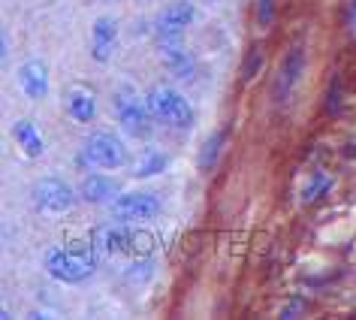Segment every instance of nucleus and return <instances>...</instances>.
<instances>
[{
	"instance_id": "nucleus-1",
	"label": "nucleus",
	"mask_w": 356,
	"mask_h": 320,
	"mask_svg": "<svg viewBox=\"0 0 356 320\" xmlns=\"http://www.w3.org/2000/svg\"><path fill=\"white\" fill-rule=\"evenodd\" d=\"M42 263H46L51 278H58L64 284H79L97 269L100 257H97L94 245H85V248H58L55 245L46 251Z\"/></svg>"
},
{
	"instance_id": "nucleus-2",
	"label": "nucleus",
	"mask_w": 356,
	"mask_h": 320,
	"mask_svg": "<svg viewBox=\"0 0 356 320\" xmlns=\"http://www.w3.org/2000/svg\"><path fill=\"white\" fill-rule=\"evenodd\" d=\"M115 118H118V124L124 130L130 133V136H148L151 133V109H148V100H142V97L133 91L130 85H121L118 91H115Z\"/></svg>"
},
{
	"instance_id": "nucleus-3",
	"label": "nucleus",
	"mask_w": 356,
	"mask_h": 320,
	"mask_svg": "<svg viewBox=\"0 0 356 320\" xmlns=\"http://www.w3.org/2000/svg\"><path fill=\"white\" fill-rule=\"evenodd\" d=\"M145 100H148L151 115H154L157 121L169 124V127L188 130L191 124H193V109H191V103L184 100V97L178 94V91H172V88H166V85L151 88Z\"/></svg>"
},
{
	"instance_id": "nucleus-4",
	"label": "nucleus",
	"mask_w": 356,
	"mask_h": 320,
	"mask_svg": "<svg viewBox=\"0 0 356 320\" xmlns=\"http://www.w3.org/2000/svg\"><path fill=\"white\" fill-rule=\"evenodd\" d=\"M82 163L91 166V170H121L127 163V148L124 142L115 136V133H94L91 139L85 142V151H82Z\"/></svg>"
},
{
	"instance_id": "nucleus-5",
	"label": "nucleus",
	"mask_w": 356,
	"mask_h": 320,
	"mask_svg": "<svg viewBox=\"0 0 356 320\" xmlns=\"http://www.w3.org/2000/svg\"><path fill=\"white\" fill-rule=\"evenodd\" d=\"M31 197H33L37 211H42V215H67V211L76 206L73 188L60 179H40L33 184Z\"/></svg>"
},
{
	"instance_id": "nucleus-6",
	"label": "nucleus",
	"mask_w": 356,
	"mask_h": 320,
	"mask_svg": "<svg viewBox=\"0 0 356 320\" xmlns=\"http://www.w3.org/2000/svg\"><path fill=\"white\" fill-rule=\"evenodd\" d=\"M112 215L115 221H124V224H145V221L160 215V200L154 193H121V197L112 200Z\"/></svg>"
},
{
	"instance_id": "nucleus-7",
	"label": "nucleus",
	"mask_w": 356,
	"mask_h": 320,
	"mask_svg": "<svg viewBox=\"0 0 356 320\" xmlns=\"http://www.w3.org/2000/svg\"><path fill=\"white\" fill-rule=\"evenodd\" d=\"M193 19H197V6L191 0H178V3H169L163 13L157 15L154 33L157 37H181L184 28H191Z\"/></svg>"
},
{
	"instance_id": "nucleus-8",
	"label": "nucleus",
	"mask_w": 356,
	"mask_h": 320,
	"mask_svg": "<svg viewBox=\"0 0 356 320\" xmlns=\"http://www.w3.org/2000/svg\"><path fill=\"white\" fill-rule=\"evenodd\" d=\"M302 67H305V49L293 46L287 51V58H284L278 76H275V100H278V103H287L290 100L293 88H296L299 79H302Z\"/></svg>"
},
{
	"instance_id": "nucleus-9",
	"label": "nucleus",
	"mask_w": 356,
	"mask_h": 320,
	"mask_svg": "<svg viewBox=\"0 0 356 320\" xmlns=\"http://www.w3.org/2000/svg\"><path fill=\"white\" fill-rule=\"evenodd\" d=\"M157 46H160V61H163V67L169 70V73L191 79L193 58H191V51L184 49L181 37H157Z\"/></svg>"
},
{
	"instance_id": "nucleus-10",
	"label": "nucleus",
	"mask_w": 356,
	"mask_h": 320,
	"mask_svg": "<svg viewBox=\"0 0 356 320\" xmlns=\"http://www.w3.org/2000/svg\"><path fill=\"white\" fill-rule=\"evenodd\" d=\"M15 79H19V88L28 100H42V97L49 94V70L40 58L24 61L19 67V73H15Z\"/></svg>"
},
{
	"instance_id": "nucleus-11",
	"label": "nucleus",
	"mask_w": 356,
	"mask_h": 320,
	"mask_svg": "<svg viewBox=\"0 0 356 320\" xmlns=\"http://www.w3.org/2000/svg\"><path fill=\"white\" fill-rule=\"evenodd\" d=\"M115 42H118V22L112 15H100L91 28V58L97 64H106L115 51Z\"/></svg>"
},
{
	"instance_id": "nucleus-12",
	"label": "nucleus",
	"mask_w": 356,
	"mask_h": 320,
	"mask_svg": "<svg viewBox=\"0 0 356 320\" xmlns=\"http://www.w3.org/2000/svg\"><path fill=\"white\" fill-rule=\"evenodd\" d=\"M64 109L76 124H88L97 115V94L88 85H73L64 94Z\"/></svg>"
},
{
	"instance_id": "nucleus-13",
	"label": "nucleus",
	"mask_w": 356,
	"mask_h": 320,
	"mask_svg": "<svg viewBox=\"0 0 356 320\" xmlns=\"http://www.w3.org/2000/svg\"><path fill=\"white\" fill-rule=\"evenodd\" d=\"M13 139H15V145L22 148L24 157H40L42 151H46V139H42L40 127L28 118H19L13 124Z\"/></svg>"
},
{
	"instance_id": "nucleus-14",
	"label": "nucleus",
	"mask_w": 356,
	"mask_h": 320,
	"mask_svg": "<svg viewBox=\"0 0 356 320\" xmlns=\"http://www.w3.org/2000/svg\"><path fill=\"white\" fill-rule=\"evenodd\" d=\"M82 200L94 202V206H103V202H112L115 193H118V184H115L109 175H88L82 182Z\"/></svg>"
},
{
	"instance_id": "nucleus-15",
	"label": "nucleus",
	"mask_w": 356,
	"mask_h": 320,
	"mask_svg": "<svg viewBox=\"0 0 356 320\" xmlns=\"http://www.w3.org/2000/svg\"><path fill=\"white\" fill-rule=\"evenodd\" d=\"M169 166V154H163L160 148H145L133 166V175L136 179H151V175H160Z\"/></svg>"
},
{
	"instance_id": "nucleus-16",
	"label": "nucleus",
	"mask_w": 356,
	"mask_h": 320,
	"mask_svg": "<svg viewBox=\"0 0 356 320\" xmlns=\"http://www.w3.org/2000/svg\"><path fill=\"white\" fill-rule=\"evenodd\" d=\"M332 175L329 173H311V179L305 182V188H302V202H305V206H314L317 200H323L329 191H332Z\"/></svg>"
},
{
	"instance_id": "nucleus-17",
	"label": "nucleus",
	"mask_w": 356,
	"mask_h": 320,
	"mask_svg": "<svg viewBox=\"0 0 356 320\" xmlns=\"http://www.w3.org/2000/svg\"><path fill=\"white\" fill-rule=\"evenodd\" d=\"M220 148H224V133L215 130V133H211V136H209L206 142H202V151H200V157H197L200 170H211V166L218 163Z\"/></svg>"
},
{
	"instance_id": "nucleus-18",
	"label": "nucleus",
	"mask_w": 356,
	"mask_h": 320,
	"mask_svg": "<svg viewBox=\"0 0 356 320\" xmlns=\"http://www.w3.org/2000/svg\"><path fill=\"white\" fill-rule=\"evenodd\" d=\"M257 70H260V51H254V61H251V58L245 61V70H242V79H245V82H251V79L257 76Z\"/></svg>"
},
{
	"instance_id": "nucleus-19",
	"label": "nucleus",
	"mask_w": 356,
	"mask_h": 320,
	"mask_svg": "<svg viewBox=\"0 0 356 320\" xmlns=\"http://www.w3.org/2000/svg\"><path fill=\"white\" fill-rule=\"evenodd\" d=\"M257 19H260V24L272 22V0H260V3H257Z\"/></svg>"
},
{
	"instance_id": "nucleus-20",
	"label": "nucleus",
	"mask_w": 356,
	"mask_h": 320,
	"mask_svg": "<svg viewBox=\"0 0 356 320\" xmlns=\"http://www.w3.org/2000/svg\"><path fill=\"white\" fill-rule=\"evenodd\" d=\"M302 308H305V302H302V299H293V302H287V305L281 308V320H290L293 314H299Z\"/></svg>"
},
{
	"instance_id": "nucleus-21",
	"label": "nucleus",
	"mask_w": 356,
	"mask_h": 320,
	"mask_svg": "<svg viewBox=\"0 0 356 320\" xmlns=\"http://www.w3.org/2000/svg\"><path fill=\"white\" fill-rule=\"evenodd\" d=\"M329 112H338V85H332V91H329V103H326Z\"/></svg>"
},
{
	"instance_id": "nucleus-22",
	"label": "nucleus",
	"mask_w": 356,
	"mask_h": 320,
	"mask_svg": "<svg viewBox=\"0 0 356 320\" xmlns=\"http://www.w3.org/2000/svg\"><path fill=\"white\" fill-rule=\"evenodd\" d=\"M347 24H350V28L356 31V0H350V3H347Z\"/></svg>"
}]
</instances>
